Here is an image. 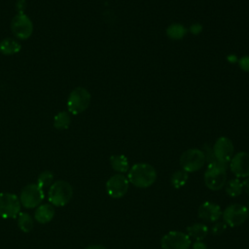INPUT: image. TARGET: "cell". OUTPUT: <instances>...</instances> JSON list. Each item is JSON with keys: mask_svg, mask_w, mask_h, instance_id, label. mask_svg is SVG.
<instances>
[{"mask_svg": "<svg viewBox=\"0 0 249 249\" xmlns=\"http://www.w3.org/2000/svg\"><path fill=\"white\" fill-rule=\"evenodd\" d=\"M127 172L129 184L139 189H147L157 180V171L155 167L146 162L133 164Z\"/></svg>", "mask_w": 249, "mask_h": 249, "instance_id": "1", "label": "cell"}, {"mask_svg": "<svg viewBox=\"0 0 249 249\" xmlns=\"http://www.w3.org/2000/svg\"><path fill=\"white\" fill-rule=\"evenodd\" d=\"M229 163H224L216 159L207 162L204 172V184L211 191H219L227 182V169Z\"/></svg>", "mask_w": 249, "mask_h": 249, "instance_id": "2", "label": "cell"}, {"mask_svg": "<svg viewBox=\"0 0 249 249\" xmlns=\"http://www.w3.org/2000/svg\"><path fill=\"white\" fill-rule=\"evenodd\" d=\"M73 189L71 185L63 180H57L51 185L48 192V199L54 206H64L72 198Z\"/></svg>", "mask_w": 249, "mask_h": 249, "instance_id": "3", "label": "cell"}, {"mask_svg": "<svg viewBox=\"0 0 249 249\" xmlns=\"http://www.w3.org/2000/svg\"><path fill=\"white\" fill-rule=\"evenodd\" d=\"M179 161L184 171L192 173L203 167L206 162V158L202 150L193 148L185 151L181 155Z\"/></svg>", "mask_w": 249, "mask_h": 249, "instance_id": "4", "label": "cell"}, {"mask_svg": "<svg viewBox=\"0 0 249 249\" xmlns=\"http://www.w3.org/2000/svg\"><path fill=\"white\" fill-rule=\"evenodd\" d=\"M249 212L247 206L241 203H232L226 207L222 212L223 222L228 227L235 228L241 226L248 218Z\"/></svg>", "mask_w": 249, "mask_h": 249, "instance_id": "5", "label": "cell"}, {"mask_svg": "<svg viewBox=\"0 0 249 249\" xmlns=\"http://www.w3.org/2000/svg\"><path fill=\"white\" fill-rule=\"evenodd\" d=\"M90 103V93L82 87L74 89L67 99L68 111L74 115L84 112Z\"/></svg>", "mask_w": 249, "mask_h": 249, "instance_id": "6", "label": "cell"}, {"mask_svg": "<svg viewBox=\"0 0 249 249\" xmlns=\"http://www.w3.org/2000/svg\"><path fill=\"white\" fill-rule=\"evenodd\" d=\"M191 245L190 236L180 231H170L160 239L161 249H190Z\"/></svg>", "mask_w": 249, "mask_h": 249, "instance_id": "7", "label": "cell"}, {"mask_svg": "<svg viewBox=\"0 0 249 249\" xmlns=\"http://www.w3.org/2000/svg\"><path fill=\"white\" fill-rule=\"evenodd\" d=\"M19 198L12 193H0V217L16 218L20 212Z\"/></svg>", "mask_w": 249, "mask_h": 249, "instance_id": "8", "label": "cell"}, {"mask_svg": "<svg viewBox=\"0 0 249 249\" xmlns=\"http://www.w3.org/2000/svg\"><path fill=\"white\" fill-rule=\"evenodd\" d=\"M129 188L127 177L118 173L111 176L105 185L107 195L112 198H121L126 195Z\"/></svg>", "mask_w": 249, "mask_h": 249, "instance_id": "9", "label": "cell"}, {"mask_svg": "<svg viewBox=\"0 0 249 249\" xmlns=\"http://www.w3.org/2000/svg\"><path fill=\"white\" fill-rule=\"evenodd\" d=\"M44 196L43 189H41L37 184H29L21 190L19 201L25 208H34L40 205Z\"/></svg>", "mask_w": 249, "mask_h": 249, "instance_id": "10", "label": "cell"}, {"mask_svg": "<svg viewBox=\"0 0 249 249\" xmlns=\"http://www.w3.org/2000/svg\"><path fill=\"white\" fill-rule=\"evenodd\" d=\"M11 30L17 38L25 40L31 36L33 24L31 19L25 14L18 13L11 21Z\"/></svg>", "mask_w": 249, "mask_h": 249, "instance_id": "11", "label": "cell"}, {"mask_svg": "<svg viewBox=\"0 0 249 249\" xmlns=\"http://www.w3.org/2000/svg\"><path fill=\"white\" fill-rule=\"evenodd\" d=\"M212 151L216 160L224 163H229L233 156L234 148L230 138L226 136H221L215 141Z\"/></svg>", "mask_w": 249, "mask_h": 249, "instance_id": "12", "label": "cell"}, {"mask_svg": "<svg viewBox=\"0 0 249 249\" xmlns=\"http://www.w3.org/2000/svg\"><path fill=\"white\" fill-rule=\"evenodd\" d=\"M230 169L236 178H246L249 176V154L239 152L232 156L230 160Z\"/></svg>", "mask_w": 249, "mask_h": 249, "instance_id": "13", "label": "cell"}, {"mask_svg": "<svg viewBox=\"0 0 249 249\" xmlns=\"http://www.w3.org/2000/svg\"><path fill=\"white\" fill-rule=\"evenodd\" d=\"M221 207L211 201L202 202L197 209V216L204 222L215 223L222 217Z\"/></svg>", "mask_w": 249, "mask_h": 249, "instance_id": "14", "label": "cell"}, {"mask_svg": "<svg viewBox=\"0 0 249 249\" xmlns=\"http://www.w3.org/2000/svg\"><path fill=\"white\" fill-rule=\"evenodd\" d=\"M53 216H54V209L53 205L48 203L40 204L39 206H37L34 213L35 220L41 224L49 223L50 221L53 220Z\"/></svg>", "mask_w": 249, "mask_h": 249, "instance_id": "15", "label": "cell"}, {"mask_svg": "<svg viewBox=\"0 0 249 249\" xmlns=\"http://www.w3.org/2000/svg\"><path fill=\"white\" fill-rule=\"evenodd\" d=\"M209 229L203 223H195L187 227V234L195 241L203 240L208 234Z\"/></svg>", "mask_w": 249, "mask_h": 249, "instance_id": "16", "label": "cell"}, {"mask_svg": "<svg viewBox=\"0 0 249 249\" xmlns=\"http://www.w3.org/2000/svg\"><path fill=\"white\" fill-rule=\"evenodd\" d=\"M110 164L118 173H125L129 170V162L124 155H113L110 157Z\"/></svg>", "mask_w": 249, "mask_h": 249, "instance_id": "17", "label": "cell"}, {"mask_svg": "<svg viewBox=\"0 0 249 249\" xmlns=\"http://www.w3.org/2000/svg\"><path fill=\"white\" fill-rule=\"evenodd\" d=\"M21 50V45L13 38H5L0 42V53L6 55H11L18 53Z\"/></svg>", "mask_w": 249, "mask_h": 249, "instance_id": "18", "label": "cell"}, {"mask_svg": "<svg viewBox=\"0 0 249 249\" xmlns=\"http://www.w3.org/2000/svg\"><path fill=\"white\" fill-rule=\"evenodd\" d=\"M224 187L226 194L231 197H236L240 196L241 193L243 192V183L237 178H233L227 181Z\"/></svg>", "mask_w": 249, "mask_h": 249, "instance_id": "19", "label": "cell"}, {"mask_svg": "<svg viewBox=\"0 0 249 249\" xmlns=\"http://www.w3.org/2000/svg\"><path fill=\"white\" fill-rule=\"evenodd\" d=\"M189 179V173L184 171L183 169L175 171L171 177H170V183L173 188L175 189H180L184 187Z\"/></svg>", "mask_w": 249, "mask_h": 249, "instance_id": "20", "label": "cell"}, {"mask_svg": "<svg viewBox=\"0 0 249 249\" xmlns=\"http://www.w3.org/2000/svg\"><path fill=\"white\" fill-rule=\"evenodd\" d=\"M18 226L23 232H29L33 229V220L31 216L24 212H19L18 215Z\"/></svg>", "mask_w": 249, "mask_h": 249, "instance_id": "21", "label": "cell"}, {"mask_svg": "<svg viewBox=\"0 0 249 249\" xmlns=\"http://www.w3.org/2000/svg\"><path fill=\"white\" fill-rule=\"evenodd\" d=\"M71 118L67 112H59L53 118V126L57 129H66L70 125Z\"/></svg>", "mask_w": 249, "mask_h": 249, "instance_id": "22", "label": "cell"}, {"mask_svg": "<svg viewBox=\"0 0 249 249\" xmlns=\"http://www.w3.org/2000/svg\"><path fill=\"white\" fill-rule=\"evenodd\" d=\"M167 35L172 38V39H180L185 36L186 34V29L184 26L180 24H173L170 25L167 29Z\"/></svg>", "mask_w": 249, "mask_h": 249, "instance_id": "23", "label": "cell"}, {"mask_svg": "<svg viewBox=\"0 0 249 249\" xmlns=\"http://www.w3.org/2000/svg\"><path fill=\"white\" fill-rule=\"evenodd\" d=\"M53 174L47 170V171H43L39 176H38V180H37V185L44 190V188L48 187L51 185V183L53 182Z\"/></svg>", "mask_w": 249, "mask_h": 249, "instance_id": "24", "label": "cell"}, {"mask_svg": "<svg viewBox=\"0 0 249 249\" xmlns=\"http://www.w3.org/2000/svg\"><path fill=\"white\" fill-rule=\"evenodd\" d=\"M227 228L228 226L225 222H215L214 225L211 227L210 231L213 235H221L226 231Z\"/></svg>", "mask_w": 249, "mask_h": 249, "instance_id": "25", "label": "cell"}, {"mask_svg": "<svg viewBox=\"0 0 249 249\" xmlns=\"http://www.w3.org/2000/svg\"><path fill=\"white\" fill-rule=\"evenodd\" d=\"M238 64H239L240 68H241L243 71L249 72V56H248V55L241 57V58L239 59V61H238Z\"/></svg>", "mask_w": 249, "mask_h": 249, "instance_id": "26", "label": "cell"}, {"mask_svg": "<svg viewBox=\"0 0 249 249\" xmlns=\"http://www.w3.org/2000/svg\"><path fill=\"white\" fill-rule=\"evenodd\" d=\"M192 249H207V245L203 240H197L195 241L192 245Z\"/></svg>", "mask_w": 249, "mask_h": 249, "instance_id": "27", "label": "cell"}, {"mask_svg": "<svg viewBox=\"0 0 249 249\" xmlns=\"http://www.w3.org/2000/svg\"><path fill=\"white\" fill-rule=\"evenodd\" d=\"M16 7L19 11L18 13H23V10H24V7H25V0H18Z\"/></svg>", "mask_w": 249, "mask_h": 249, "instance_id": "28", "label": "cell"}, {"mask_svg": "<svg viewBox=\"0 0 249 249\" xmlns=\"http://www.w3.org/2000/svg\"><path fill=\"white\" fill-rule=\"evenodd\" d=\"M242 183H243V190L249 196V176L246 177Z\"/></svg>", "mask_w": 249, "mask_h": 249, "instance_id": "29", "label": "cell"}, {"mask_svg": "<svg viewBox=\"0 0 249 249\" xmlns=\"http://www.w3.org/2000/svg\"><path fill=\"white\" fill-rule=\"evenodd\" d=\"M85 249H107V248L103 245H100V244H94V245L87 246Z\"/></svg>", "mask_w": 249, "mask_h": 249, "instance_id": "30", "label": "cell"}, {"mask_svg": "<svg viewBox=\"0 0 249 249\" xmlns=\"http://www.w3.org/2000/svg\"><path fill=\"white\" fill-rule=\"evenodd\" d=\"M247 209H248V212H249V202H248V205H247Z\"/></svg>", "mask_w": 249, "mask_h": 249, "instance_id": "31", "label": "cell"}]
</instances>
